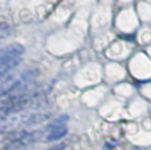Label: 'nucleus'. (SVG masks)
<instances>
[{
    "mask_svg": "<svg viewBox=\"0 0 151 150\" xmlns=\"http://www.w3.org/2000/svg\"><path fill=\"white\" fill-rule=\"evenodd\" d=\"M34 102H36V95L28 94V92L7 96L5 99L0 100V116L7 117L22 112L29 108Z\"/></svg>",
    "mask_w": 151,
    "mask_h": 150,
    "instance_id": "nucleus-1",
    "label": "nucleus"
},
{
    "mask_svg": "<svg viewBox=\"0 0 151 150\" xmlns=\"http://www.w3.org/2000/svg\"><path fill=\"white\" fill-rule=\"evenodd\" d=\"M25 49L21 44H11L0 49V80L20 65Z\"/></svg>",
    "mask_w": 151,
    "mask_h": 150,
    "instance_id": "nucleus-2",
    "label": "nucleus"
},
{
    "mask_svg": "<svg viewBox=\"0 0 151 150\" xmlns=\"http://www.w3.org/2000/svg\"><path fill=\"white\" fill-rule=\"evenodd\" d=\"M34 82V74L32 71H25L20 75H14L5 79L0 86V96H11V95L25 94V88Z\"/></svg>",
    "mask_w": 151,
    "mask_h": 150,
    "instance_id": "nucleus-3",
    "label": "nucleus"
},
{
    "mask_svg": "<svg viewBox=\"0 0 151 150\" xmlns=\"http://www.w3.org/2000/svg\"><path fill=\"white\" fill-rule=\"evenodd\" d=\"M43 136L42 131H32V132H21L17 137L12 138L9 142L5 145L7 149H20L28 146L30 144H34L36 141L41 140Z\"/></svg>",
    "mask_w": 151,
    "mask_h": 150,
    "instance_id": "nucleus-4",
    "label": "nucleus"
},
{
    "mask_svg": "<svg viewBox=\"0 0 151 150\" xmlns=\"http://www.w3.org/2000/svg\"><path fill=\"white\" fill-rule=\"evenodd\" d=\"M67 121H68V116L67 115H60V116L55 117L51 121H49L47 125H46L45 131L46 132H50L53 129H57V128H62V126H67Z\"/></svg>",
    "mask_w": 151,
    "mask_h": 150,
    "instance_id": "nucleus-5",
    "label": "nucleus"
},
{
    "mask_svg": "<svg viewBox=\"0 0 151 150\" xmlns=\"http://www.w3.org/2000/svg\"><path fill=\"white\" fill-rule=\"evenodd\" d=\"M67 126H62V128H57V129H53L50 132H46L47 136H46V141L49 142H53V141H58L60 138H63L66 134H67Z\"/></svg>",
    "mask_w": 151,
    "mask_h": 150,
    "instance_id": "nucleus-6",
    "label": "nucleus"
},
{
    "mask_svg": "<svg viewBox=\"0 0 151 150\" xmlns=\"http://www.w3.org/2000/svg\"><path fill=\"white\" fill-rule=\"evenodd\" d=\"M7 33H9V25L8 24H0V38H3Z\"/></svg>",
    "mask_w": 151,
    "mask_h": 150,
    "instance_id": "nucleus-7",
    "label": "nucleus"
},
{
    "mask_svg": "<svg viewBox=\"0 0 151 150\" xmlns=\"http://www.w3.org/2000/svg\"><path fill=\"white\" fill-rule=\"evenodd\" d=\"M65 148H66V145L65 144H62V145H57V146H54V148H51L49 150H65Z\"/></svg>",
    "mask_w": 151,
    "mask_h": 150,
    "instance_id": "nucleus-8",
    "label": "nucleus"
}]
</instances>
